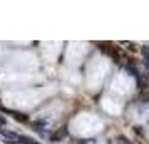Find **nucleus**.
<instances>
[{
    "label": "nucleus",
    "mask_w": 149,
    "mask_h": 144,
    "mask_svg": "<svg viewBox=\"0 0 149 144\" xmlns=\"http://www.w3.org/2000/svg\"><path fill=\"white\" fill-rule=\"evenodd\" d=\"M67 134H69V131L65 129V127H62L61 131H57V132H54V134L50 136V141H52V143H59L62 137H65Z\"/></svg>",
    "instance_id": "nucleus-1"
},
{
    "label": "nucleus",
    "mask_w": 149,
    "mask_h": 144,
    "mask_svg": "<svg viewBox=\"0 0 149 144\" xmlns=\"http://www.w3.org/2000/svg\"><path fill=\"white\" fill-rule=\"evenodd\" d=\"M10 114H12V117H14L15 121H19V122H29V116H27V114H24V112H19V111H12Z\"/></svg>",
    "instance_id": "nucleus-2"
},
{
    "label": "nucleus",
    "mask_w": 149,
    "mask_h": 144,
    "mask_svg": "<svg viewBox=\"0 0 149 144\" xmlns=\"http://www.w3.org/2000/svg\"><path fill=\"white\" fill-rule=\"evenodd\" d=\"M0 132H2V136H5L10 141V139H19V134L17 132H12V131H7V129H0Z\"/></svg>",
    "instance_id": "nucleus-3"
},
{
    "label": "nucleus",
    "mask_w": 149,
    "mask_h": 144,
    "mask_svg": "<svg viewBox=\"0 0 149 144\" xmlns=\"http://www.w3.org/2000/svg\"><path fill=\"white\" fill-rule=\"evenodd\" d=\"M19 143L20 144H39L35 139H32V137H29V136H20L19 134Z\"/></svg>",
    "instance_id": "nucleus-4"
},
{
    "label": "nucleus",
    "mask_w": 149,
    "mask_h": 144,
    "mask_svg": "<svg viewBox=\"0 0 149 144\" xmlns=\"http://www.w3.org/2000/svg\"><path fill=\"white\" fill-rule=\"evenodd\" d=\"M142 52H144V64H146V67L149 69V50L148 49H142Z\"/></svg>",
    "instance_id": "nucleus-5"
},
{
    "label": "nucleus",
    "mask_w": 149,
    "mask_h": 144,
    "mask_svg": "<svg viewBox=\"0 0 149 144\" xmlns=\"http://www.w3.org/2000/svg\"><path fill=\"white\" fill-rule=\"evenodd\" d=\"M132 129H134V132H136V134H139V136H142V127H141V126H134Z\"/></svg>",
    "instance_id": "nucleus-6"
},
{
    "label": "nucleus",
    "mask_w": 149,
    "mask_h": 144,
    "mask_svg": "<svg viewBox=\"0 0 149 144\" xmlns=\"http://www.w3.org/2000/svg\"><path fill=\"white\" fill-rule=\"evenodd\" d=\"M0 124H5V117H2V116H0Z\"/></svg>",
    "instance_id": "nucleus-7"
},
{
    "label": "nucleus",
    "mask_w": 149,
    "mask_h": 144,
    "mask_svg": "<svg viewBox=\"0 0 149 144\" xmlns=\"http://www.w3.org/2000/svg\"><path fill=\"white\" fill-rule=\"evenodd\" d=\"M148 50H149V49H148Z\"/></svg>",
    "instance_id": "nucleus-8"
}]
</instances>
